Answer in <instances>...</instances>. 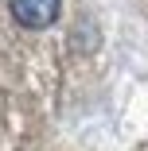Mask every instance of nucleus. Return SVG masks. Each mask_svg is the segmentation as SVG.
<instances>
[{"label": "nucleus", "mask_w": 148, "mask_h": 151, "mask_svg": "<svg viewBox=\"0 0 148 151\" xmlns=\"http://www.w3.org/2000/svg\"><path fill=\"white\" fill-rule=\"evenodd\" d=\"M12 16H16V23L39 31V27L55 23V16H58V0H12Z\"/></svg>", "instance_id": "nucleus-1"}]
</instances>
